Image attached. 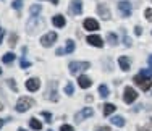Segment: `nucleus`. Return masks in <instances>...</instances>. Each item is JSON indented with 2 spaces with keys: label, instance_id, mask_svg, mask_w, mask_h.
I'll return each instance as SVG.
<instances>
[{
  "label": "nucleus",
  "instance_id": "obj_17",
  "mask_svg": "<svg viewBox=\"0 0 152 131\" xmlns=\"http://www.w3.org/2000/svg\"><path fill=\"white\" fill-rule=\"evenodd\" d=\"M112 125L118 126V128H121V126H125V120H123V116H113V118L110 120Z\"/></svg>",
  "mask_w": 152,
  "mask_h": 131
},
{
  "label": "nucleus",
  "instance_id": "obj_42",
  "mask_svg": "<svg viewBox=\"0 0 152 131\" xmlns=\"http://www.w3.org/2000/svg\"><path fill=\"white\" fill-rule=\"evenodd\" d=\"M2 125H3V120H0V128H2Z\"/></svg>",
  "mask_w": 152,
  "mask_h": 131
},
{
  "label": "nucleus",
  "instance_id": "obj_43",
  "mask_svg": "<svg viewBox=\"0 0 152 131\" xmlns=\"http://www.w3.org/2000/svg\"><path fill=\"white\" fill-rule=\"evenodd\" d=\"M18 131H26V130H24V128H20V130H18Z\"/></svg>",
  "mask_w": 152,
  "mask_h": 131
},
{
  "label": "nucleus",
  "instance_id": "obj_6",
  "mask_svg": "<svg viewBox=\"0 0 152 131\" xmlns=\"http://www.w3.org/2000/svg\"><path fill=\"white\" fill-rule=\"evenodd\" d=\"M47 99L52 100V102H57L58 100V96H57V81L50 83L49 84V91H47Z\"/></svg>",
  "mask_w": 152,
  "mask_h": 131
},
{
  "label": "nucleus",
  "instance_id": "obj_14",
  "mask_svg": "<svg viewBox=\"0 0 152 131\" xmlns=\"http://www.w3.org/2000/svg\"><path fill=\"white\" fill-rule=\"evenodd\" d=\"M88 42L91 44L94 47H102L104 42H102V37H99V36H89L88 37Z\"/></svg>",
  "mask_w": 152,
  "mask_h": 131
},
{
  "label": "nucleus",
  "instance_id": "obj_7",
  "mask_svg": "<svg viewBox=\"0 0 152 131\" xmlns=\"http://www.w3.org/2000/svg\"><path fill=\"white\" fill-rule=\"evenodd\" d=\"M81 12H83L81 0H73V2L70 3V7H68V13L70 15H79Z\"/></svg>",
  "mask_w": 152,
  "mask_h": 131
},
{
  "label": "nucleus",
  "instance_id": "obj_29",
  "mask_svg": "<svg viewBox=\"0 0 152 131\" xmlns=\"http://www.w3.org/2000/svg\"><path fill=\"white\" fill-rule=\"evenodd\" d=\"M42 116L45 118V121H47V123H52V115H50L49 112H42Z\"/></svg>",
  "mask_w": 152,
  "mask_h": 131
},
{
  "label": "nucleus",
  "instance_id": "obj_15",
  "mask_svg": "<svg viewBox=\"0 0 152 131\" xmlns=\"http://www.w3.org/2000/svg\"><path fill=\"white\" fill-rule=\"evenodd\" d=\"M52 23H53V26H57V28H63L65 26V16L55 15V16L52 18Z\"/></svg>",
  "mask_w": 152,
  "mask_h": 131
},
{
  "label": "nucleus",
  "instance_id": "obj_37",
  "mask_svg": "<svg viewBox=\"0 0 152 131\" xmlns=\"http://www.w3.org/2000/svg\"><path fill=\"white\" fill-rule=\"evenodd\" d=\"M125 45H126V47H129V45H131V41H129V37H128V36H125Z\"/></svg>",
  "mask_w": 152,
  "mask_h": 131
},
{
  "label": "nucleus",
  "instance_id": "obj_11",
  "mask_svg": "<svg viewBox=\"0 0 152 131\" xmlns=\"http://www.w3.org/2000/svg\"><path fill=\"white\" fill-rule=\"evenodd\" d=\"M39 86H41V81H39L37 78H31V79H28L26 81V89L28 91H37L39 89Z\"/></svg>",
  "mask_w": 152,
  "mask_h": 131
},
{
  "label": "nucleus",
  "instance_id": "obj_26",
  "mask_svg": "<svg viewBox=\"0 0 152 131\" xmlns=\"http://www.w3.org/2000/svg\"><path fill=\"white\" fill-rule=\"evenodd\" d=\"M13 8H15V10H21V8H23V0H13Z\"/></svg>",
  "mask_w": 152,
  "mask_h": 131
},
{
  "label": "nucleus",
  "instance_id": "obj_34",
  "mask_svg": "<svg viewBox=\"0 0 152 131\" xmlns=\"http://www.w3.org/2000/svg\"><path fill=\"white\" fill-rule=\"evenodd\" d=\"M137 131H152V120L149 121V125H147L146 128H137Z\"/></svg>",
  "mask_w": 152,
  "mask_h": 131
},
{
  "label": "nucleus",
  "instance_id": "obj_4",
  "mask_svg": "<svg viewBox=\"0 0 152 131\" xmlns=\"http://www.w3.org/2000/svg\"><path fill=\"white\" fill-rule=\"evenodd\" d=\"M117 7H118V12L121 13L123 18L131 16V3H129V2H126V0H121V2L117 3Z\"/></svg>",
  "mask_w": 152,
  "mask_h": 131
},
{
  "label": "nucleus",
  "instance_id": "obj_38",
  "mask_svg": "<svg viewBox=\"0 0 152 131\" xmlns=\"http://www.w3.org/2000/svg\"><path fill=\"white\" fill-rule=\"evenodd\" d=\"M63 52H65L63 49H57V55H63Z\"/></svg>",
  "mask_w": 152,
  "mask_h": 131
},
{
  "label": "nucleus",
  "instance_id": "obj_28",
  "mask_svg": "<svg viewBox=\"0 0 152 131\" xmlns=\"http://www.w3.org/2000/svg\"><path fill=\"white\" fill-rule=\"evenodd\" d=\"M16 41H18V36H16V34H10V42H8L10 45L13 47V45L16 44Z\"/></svg>",
  "mask_w": 152,
  "mask_h": 131
},
{
  "label": "nucleus",
  "instance_id": "obj_27",
  "mask_svg": "<svg viewBox=\"0 0 152 131\" xmlns=\"http://www.w3.org/2000/svg\"><path fill=\"white\" fill-rule=\"evenodd\" d=\"M7 84H8L10 87H12V89L15 91V92H16V91H18V86H16V83L13 81V79H7Z\"/></svg>",
  "mask_w": 152,
  "mask_h": 131
},
{
  "label": "nucleus",
  "instance_id": "obj_30",
  "mask_svg": "<svg viewBox=\"0 0 152 131\" xmlns=\"http://www.w3.org/2000/svg\"><path fill=\"white\" fill-rule=\"evenodd\" d=\"M141 75H142V76H147V78H151V76H152V68H147V70H142V71H141Z\"/></svg>",
  "mask_w": 152,
  "mask_h": 131
},
{
  "label": "nucleus",
  "instance_id": "obj_16",
  "mask_svg": "<svg viewBox=\"0 0 152 131\" xmlns=\"http://www.w3.org/2000/svg\"><path fill=\"white\" fill-rule=\"evenodd\" d=\"M118 65L123 71H128L129 70V58L128 57H120L118 58Z\"/></svg>",
  "mask_w": 152,
  "mask_h": 131
},
{
  "label": "nucleus",
  "instance_id": "obj_22",
  "mask_svg": "<svg viewBox=\"0 0 152 131\" xmlns=\"http://www.w3.org/2000/svg\"><path fill=\"white\" fill-rule=\"evenodd\" d=\"M73 50H75V42L71 41V39H68V41H66V45H65V52H66V53H71Z\"/></svg>",
  "mask_w": 152,
  "mask_h": 131
},
{
  "label": "nucleus",
  "instance_id": "obj_21",
  "mask_svg": "<svg viewBox=\"0 0 152 131\" xmlns=\"http://www.w3.org/2000/svg\"><path fill=\"white\" fill-rule=\"evenodd\" d=\"M29 125H31V128H32V130H42V123L39 121L37 118H31Z\"/></svg>",
  "mask_w": 152,
  "mask_h": 131
},
{
  "label": "nucleus",
  "instance_id": "obj_32",
  "mask_svg": "<svg viewBox=\"0 0 152 131\" xmlns=\"http://www.w3.org/2000/svg\"><path fill=\"white\" fill-rule=\"evenodd\" d=\"M144 15H146V18L149 21H152V8H147L146 12H144Z\"/></svg>",
  "mask_w": 152,
  "mask_h": 131
},
{
  "label": "nucleus",
  "instance_id": "obj_8",
  "mask_svg": "<svg viewBox=\"0 0 152 131\" xmlns=\"http://www.w3.org/2000/svg\"><path fill=\"white\" fill-rule=\"evenodd\" d=\"M55 41H57V34H55V32H47L45 36H42V37H41V44L44 47H50Z\"/></svg>",
  "mask_w": 152,
  "mask_h": 131
},
{
  "label": "nucleus",
  "instance_id": "obj_44",
  "mask_svg": "<svg viewBox=\"0 0 152 131\" xmlns=\"http://www.w3.org/2000/svg\"><path fill=\"white\" fill-rule=\"evenodd\" d=\"M2 108H3V105H2V104H0V110H2Z\"/></svg>",
  "mask_w": 152,
  "mask_h": 131
},
{
  "label": "nucleus",
  "instance_id": "obj_33",
  "mask_svg": "<svg viewBox=\"0 0 152 131\" xmlns=\"http://www.w3.org/2000/svg\"><path fill=\"white\" fill-rule=\"evenodd\" d=\"M60 131H75V130H73V126H70V125H61Z\"/></svg>",
  "mask_w": 152,
  "mask_h": 131
},
{
  "label": "nucleus",
  "instance_id": "obj_40",
  "mask_svg": "<svg viewBox=\"0 0 152 131\" xmlns=\"http://www.w3.org/2000/svg\"><path fill=\"white\" fill-rule=\"evenodd\" d=\"M50 2H52L53 5H58V0H50Z\"/></svg>",
  "mask_w": 152,
  "mask_h": 131
},
{
  "label": "nucleus",
  "instance_id": "obj_5",
  "mask_svg": "<svg viewBox=\"0 0 152 131\" xmlns=\"http://www.w3.org/2000/svg\"><path fill=\"white\" fill-rule=\"evenodd\" d=\"M123 99H125L126 104H131V102H134L137 99V92L133 87H125V96H123Z\"/></svg>",
  "mask_w": 152,
  "mask_h": 131
},
{
  "label": "nucleus",
  "instance_id": "obj_12",
  "mask_svg": "<svg viewBox=\"0 0 152 131\" xmlns=\"http://www.w3.org/2000/svg\"><path fill=\"white\" fill-rule=\"evenodd\" d=\"M84 29H88V31H97L99 29V23H97L96 20H92V18H88V20H84Z\"/></svg>",
  "mask_w": 152,
  "mask_h": 131
},
{
  "label": "nucleus",
  "instance_id": "obj_36",
  "mask_svg": "<svg viewBox=\"0 0 152 131\" xmlns=\"http://www.w3.org/2000/svg\"><path fill=\"white\" fill-rule=\"evenodd\" d=\"M134 32H136V36H141V34H142V28H141V26H136V28H134Z\"/></svg>",
  "mask_w": 152,
  "mask_h": 131
},
{
  "label": "nucleus",
  "instance_id": "obj_10",
  "mask_svg": "<svg viewBox=\"0 0 152 131\" xmlns=\"http://www.w3.org/2000/svg\"><path fill=\"white\" fill-rule=\"evenodd\" d=\"M97 13H99L104 20H110V10H108V7L105 3H99V5H97Z\"/></svg>",
  "mask_w": 152,
  "mask_h": 131
},
{
  "label": "nucleus",
  "instance_id": "obj_47",
  "mask_svg": "<svg viewBox=\"0 0 152 131\" xmlns=\"http://www.w3.org/2000/svg\"><path fill=\"white\" fill-rule=\"evenodd\" d=\"M0 73H2V70H0Z\"/></svg>",
  "mask_w": 152,
  "mask_h": 131
},
{
  "label": "nucleus",
  "instance_id": "obj_19",
  "mask_svg": "<svg viewBox=\"0 0 152 131\" xmlns=\"http://www.w3.org/2000/svg\"><path fill=\"white\" fill-rule=\"evenodd\" d=\"M107 41L110 45H117V42H118V37H117V34H113V32H108L107 34Z\"/></svg>",
  "mask_w": 152,
  "mask_h": 131
},
{
  "label": "nucleus",
  "instance_id": "obj_3",
  "mask_svg": "<svg viewBox=\"0 0 152 131\" xmlns=\"http://www.w3.org/2000/svg\"><path fill=\"white\" fill-rule=\"evenodd\" d=\"M133 81H134L136 84L139 86L142 91H149V89H151V86H152V81H151V78H147V76H142L141 73H139V75H136V76H134V79H133Z\"/></svg>",
  "mask_w": 152,
  "mask_h": 131
},
{
  "label": "nucleus",
  "instance_id": "obj_41",
  "mask_svg": "<svg viewBox=\"0 0 152 131\" xmlns=\"http://www.w3.org/2000/svg\"><path fill=\"white\" fill-rule=\"evenodd\" d=\"M149 65H151V67H152V55L149 57Z\"/></svg>",
  "mask_w": 152,
  "mask_h": 131
},
{
  "label": "nucleus",
  "instance_id": "obj_20",
  "mask_svg": "<svg viewBox=\"0 0 152 131\" xmlns=\"http://www.w3.org/2000/svg\"><path fill=\"white\" fill-rule=\"evenodd\" d=\"M13 60H15V53H13V52H8V53H5V55L2 57L3 63H12Z\"/></svg>",
  "mask_w": 152,
  "mask_h": 131
},
{
  "label": "nucleus",
  "instance_id": "obj_45",
  "mask_svg": "<svg viewBox=\"0 0 152 131\" xmlns=\"http://www.w3.org/2000/svg\"><path fill=\"white\" fill-rule=\"evenodd\" d=\"M49 131H53V130H49Z\"/></svg>",
  "mask_w": 152,
  "mask_h": 131
},
{
  "label": "nucleus",
  "instance_id": "obj_18",
  "mask_svg": "<svg viewBox=\"0 0 152 131\" xmlns=\"http://www.w3.org/2000/svg\"><path fill=\"white\" fill-rule=\"evenodd\" d=\"M115 105L113 104H104V115H110V113H113L115 112Z\"/></svg>",
  "mask_w": 152,
  "mask_h": 131
},
{
  "label": "nucleus",
  "instance_id": "obj_13",
  "mask_svg": "<svg viewBox=\"0 0 152 131\" xmlns=\"http://www.w3.org/2000/svg\"><path fill=\"white\" fill-rule=\"evenodd\" d=\"M78 84H79V87H83V89H88V87L92 86V79L88 78V76H83L81 75L78 78Z\"/></svg>",
  "mask_w": 152,
  "mask_h": 131
},
{
  "label": "nucleus",
  "instance_id": "obj_31",
  "mask_svg": "<svg viewBox=\"0 0 152 131\" xmlns=\"http://www.w3.org/2000/svg\"><path fill=\"white\" fill-rule=\"evenodd\" d=\"M31 63L26 60V58H21V68H29Z\"/></svg>",
  "mask_w": 152,
  "mask_h": 131
},
{
  "label": "nucleus",
  "instance_id": "obj_25",
  "mask_svg": "<svg viewBox=\"0 0 152 131\" xmlns=\"http://www.w3.org/2000/svg\"><path fill=\"white\" fill-rule=\"evenodd\" d=\"M65 92H66L68 96H71V94H73V84H71L70 81H68L66 84H65Z\"/></svg>",
  "mask_w": 152,
  "mask_h": 131
},
{
  "label": "nucleus",
  "instance_id": "obj_35",
  "mask_svg": "<svg viewBox=\"0 0 152 131\" xmlns=\"http://www.w3.org/2000/svg\"><path fill=\"white\" fill-rule=\"evenodd\" d=\"M96 131H110V126H97Z\"/></svg>",
  "mask_w": 152,
  "mask_h": 131
},
{
  "label": "nucleus",
  "instance_id": "obj_24",
  "mask_svg": "<svg viewBox=\"0 0 152 131\" xmlns=\"http://www.w3.org/2000/svg\"><path fill=\"white\" fill-rule=\"evenodd\" d=\"M99 94H100V97H107L108 96V87L105 84H100L99 86Z\"/></svg>",
  "mask_w": 152,
  "mask_h": 131
},
{
  "label": "nucleus",
  "instance_id": "obj_39",
  "mask_svg": "<svg viewBox=\"0 0 152 131\" xmlns=\"http://www.w3.org/2000/svg\"><path fill=\"white\" fill-rule=\"evenodd\" d=\"M3 34H5V32H3V29H2V31H0V44H2V39H3Z\"/></svg>",
  "mask_w": 152,
  "mask_h": 131
},
{
  "label": "nucleus",
  "instance_id": "obj_23",
  "mask_svg": "<svg viewBox=\"0 0 152 131\" xmlns=\"http://www.w3.org/2000/svg\"><path fill=\"white\" fill-rule=\"evenodd\" d=\"M29 12L32 15V18H37V15L41 13V5H32L29 8Z\"/></svg>",
  "mask_w": 152,
  "mask_h": 131
},
{
  "label": "nucleus",
  "instance_id": "obj_2",
  "mask_svg": "<svg viewBox=\"0 0 152 131\" xmlns=\"http://www.w3.org/2000/svg\"><path fill=\"white\" fill-rule=\"evenodd\" d=\"M31 107H34V100L29 99V97H21V99L16 102V105H15L16 112H20V113H23V112H28Z\"/></svg>",
  "mask_w": 152,
  "mask_h": 131
},
{
  "label": "nucleus",
  "instance_id": "obj_1",
  "mask_svg": "<svg viewBox=\"0 0 152 131\" xmlns=\"http://www.w3.org/2000/svg\"><path fill=\"white\" fill-rule=\"evenodd\" d=\"M68 68H70L71 75H79L81 71L89 70V68H91V63H89V61H71V63L68 65Z\"/></svg>",
  "mask_w": 152,
  "mask_h": 131
},
{
  "label": "nucleus",
  "instance_id": "obj_46",
  "mask_svg": "<svg viewBox=\"0 0 152 131\" xmlns=\"http://www.w3.org/2000/svg\"><path fill=\"white\" fill-rule=\"evenodd\" d=\"M0 31H2V28H0Z\"/></svg>",
  "mask_w": 152,
  "mask_h": 131
},
{
  "label": "nucleus",
  "instance_id": "obj_9",
  "mask_svg": "<svg viewBox=\"0 0 152 131\" xmlns=\"http://www.w3.org/2000/svg\"><path fill=\"white\" fill-rule=\"evenodd\" d=\"M92 113H94V110L91 107H84L83 110H79L78 113L75 115V118H76V121H83V120L88 118V116H92Z\"/></svg>",
  "mask_w": 152,
  "mask_h": 131
}]
</instances>
